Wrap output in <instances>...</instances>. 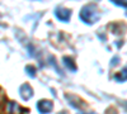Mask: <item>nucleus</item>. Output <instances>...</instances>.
Masks as SVG:
<instances>
[{
  "mask_svg": "<svg viewBox=\"0 0 127 114\" xmlns=\"http://www.w3.org/2000/svg\"><path fill=\"white\" fill-rule=\"evenodd\" d=\"M37 109L42 114H47V113H50L52 110V103L48 101V100H41V101H38V104H37Z\"/></svg>",
  "mask_w": 127,
  "mask_h": 114,
  "instance_id": "obj_1",
  "label": "nucleus"
},
{
  "mask_svg": "<svg viewBox=\"0 0 127 114\" xmlns=\"http://www.w3.org/2000/svg\"><path fill=\"white\" fill-rule=\"evenodd\" d=\"M93 15H95V13H94V12H90L89 6H88V8H84L83 12L80 13V18H81L85 23L88 22V23H90V24L93 23V18H92Z\"/></svg>",
  "mask_w": 127,
  "mask_h": 114,
  "instance_id": "obj_2",
  "label": "nucleus"
},
{
  "mask_svg": "<svg viewBox=\"0 0 127 114\" xmlns=\"http://www.w3.org/2000/svg\"><path fill=\"white\" fill-rule=\"evenodd\" d=\"M55 15L59 20H61V22H67L69 18H70V10L67 9H59L55 12Z\"/></svg>",
  "mask_w": 127,
  "mask_h": 114,
  "instance_id": "obj_3",
  "label": "nucleus"
},
{
  "mask_svg": "<svg viewBox=\"0 0 127 114\" xmlns=\"http://www.w3.org/2000/svg\"><path fill=\"white\" fill-rule=\"evenodd\" d=\"M127 79V67L125 70H122L120 74L116 75V80H118V81H125Z\"/></svg>",
  "mask_w": 127,
  "mask_h": 114,
  "instance_id": "obj_4",
  "label": "nucleus"
},
{
  "mask_svg": "<svg viewBox=\"0 0 127 114\" xmlns=\"http://www.w3.org/2000/svg\"><path fill=\"white\" fill-rule=\"evenodd\" d=\"M114 4L121 5V6H127V3H121V1H114Z\"/></svg>",
  "mask_w": 127,
  "mask_h": 114,
  "instance_id": "obj_5",
  "label": "nucleus"
}]
</instances>
